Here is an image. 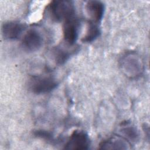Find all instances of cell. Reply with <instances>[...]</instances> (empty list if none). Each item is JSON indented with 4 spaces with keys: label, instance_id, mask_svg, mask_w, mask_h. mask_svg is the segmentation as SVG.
<instances>
[{
    "label": "cell",
    "instance_id": "6da1fadb",
    "mask_svg": "<svg viewBox=\"0 0 150 150\" xmlns=\"http://www.w3.org/2000/svg\"><path fill=\"white\" fill-rule=\"evenodd\" d=\"M47 14L54 22L64 21L75 15L73 2L70 1H53L47 6Z\"/></svg>",
    "mask_w": 150,
    "mask_h": 150
},
{
    "label": "cell",
    "instance_id": "7a4b0ae2",
    "mask_svg": "<svg viewBox=\"0 0 150 150\" xmlns=\"http://www.w3.org/2000/svg\"><path fill=\"white\" fill-rule=\"evenodd\" d=\"M58 86L57 80L51 75H38L29 80L30 90L36 94H46L54 90Z\"/></svg>",
    "mask_w": 150,
    "mask_h": 150
},
{
    "label": "cell",
    "instance_id": "3957f363",
    "mask_svg": "<svg viewBox=\"0 0 150 150\" xmlns=\"http://www.w3.org/2000/svg\"><path fill=\"white\" fill-rule=\"evenodd\" d=\"M80 25V21L76 15L63 22V38L67 45L72 46L75 44L79 36Z\"/></svg>",
    "mask_w": 150,
    "mask_h": 150
},
{
    "label": "cell",
    "instance_id": "277c9868",
    "mask_svg": "<svg viewBox=\"0 0 150 150\" xmlns=\"http://www.w3.org/2000/svg\"><path fill=\"white\" fill-rule=\"evenodd\" d=\"M43 38L40 32L35 29L28 30L22 37L21 45L28 52H36L42 46Z\"/></svg>",
    "mask_w": 150,
    "mask_h": 150
},
{
    "label": "cell",
    "instance_id": "5b68a950",
    "mask_svg": "<svg viewBox=\"0 0 150 150\" xmlns=\"http://www.w3.org/2000/svg\"><path fill=\"white\" fill-rule=\"evenodd\" d=\"M90 145L88 135L83 131L76 130L70 135L64 148L66 149H88Z\"/></svg>",
    "mask_w": 150,
    "mask_h": 150
},
{
    "label": "cell",
    "instance_id": "8992f818",
    "mask_svg": "<svg viewBox=\"0 0 150 150\" xmlns=\"http://www.w3.org/2000/svg\"><path fill=\"white\" fill-rule=\"evenodd\" d=\"M23 24L15 21L4 23L2 26L3 37L7 40H15L18 39L25 30Z\"/></svg>",
    "mask_w": 150,
    "mask_h": 150
},
{
    "label": "cell",
    "instance_id": "52a82bcc",
    "mask_svg": "<svg viewBox=\"0 0 150 150\" xmlns=\"http://www.w3.org/2000/svg\"><path fill=\"white\" fill-rule=\"evenodd\" d=\"M86 10L91 19L90 21L97 23L103 17L105 6L100 1H89L86 4Z\"/></svg>",
    "mask_w": 150,
    "mask_h": 150
},
{
    "label": "cell",
    "instance_id": "ba28073f",
    "mask_svg": "<svg viewBox=\"0 0 150 150\" xmlns=\"http://www.w3.org/2000/svg\"><path fill=\"white\" fill-rule=\"evenodd\" d=\"M101 31L97 23L90 21L88 24L86 33L81 40L85 43H90L95 40L100 35Z\"/></svg>",
    "mask_w": 150,
    "mask_h": 150
},
{
    "label": "cell",
    "instance_id": "9c48e42d",
    "mask_svg": "<svg viewBox=\"0 0 150 150\" xmlns=\"http://www.w3.org/2000/svg\"><path fill=\"white\" fill-rule=\"evenodd\" d=\"M71 53L64 49L56 47L54 50V57L57 63L63 64L70 57Z\"/></svg>",
    "mask_w": 150,
    "mask_h": 150
},
{
    "label": "cell",
    "instance_id": "30bf717a",
    "mask_svg": "<svg viewBox=\"0 0 150 150\" xmlns=\"http://www.w3.org/2000/svg\"><path fill=\"white\" fill-rule=\"evenodd\" d=\"M34 134L35 136L38 137H39L46 140H51L53 138V136L52 135V134L46 131L36 130Z\"/></svg>",
    "mask_w": 150,
    "mask_h": 150
}]
</instances>
